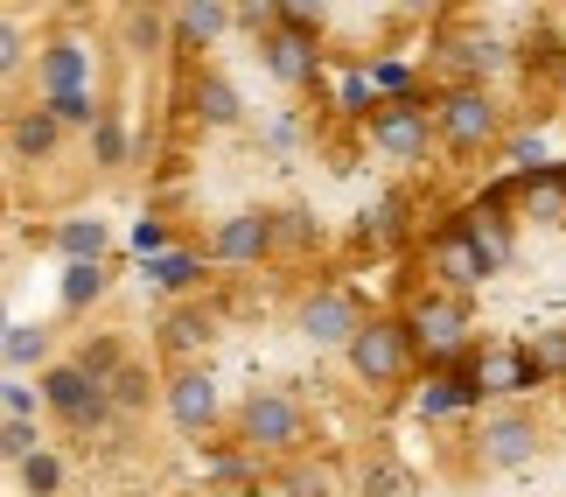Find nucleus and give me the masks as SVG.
Returning <instances> with one entry per match:
<instances>
[{
  "label": "nucleus",
  "mask_w": 566,
  "mask_h": 497,
  "mask_svg": "<svg viewBox=\"0 0 566 497\" xmlns=\"http://www.w3.org/2000/svg\"><path fill=\"white\" fill-rule=\"evenodd\" d=\"M0 336H8V309H0Z\"/></svg>",
  "instance_id": "obj_38"
},
{
  "label": "nucleus",
  "mask_w": 566,
  "mask_h": 497,
  "mask_svg": "<svg viewBox=\"0 0 566 497\" xmlns=\"http://www.w3.org/2000/svg\"><path fill=\"white\" fill-rule=\"evenodd\" d=\"M343 351H350V372L364 385H391V379H406V364H412V336H406V322H364Z\"/></svg>",
  "instance_id": "obj_1"
},
{
  "label": "nucleus",
  "mask_w": 566,
  "mask_h": 497,
  "mask_svg": "<svg viewBox=\"0 0 566 497\" xmlns=\"http://www.w3.org/2000/svg\"><path fill=\"white\" fill-rule=\"evenodd\" d=\"M238 427H245L252 448H301V435H308V421H301V406L287 393H252Z\"/></svg>",
  "instance_id": "obj_3"
},
{
  "label": "nucleus",
  "mask_w": 566,
  "mask_h": 497,
  "mask_svg": "<svg viewBox=\"0 0 566 497\" xmlns=\"http://www.w3.org/2000/svg\"><path fill=\"white\" fill-rule=\"evenodd\" d=\"M525 358H532V372H538V379H546V372H566V330H546Z\"/></svg>",
  "instance_id": "obj_29"
},
{
  "label": "nucleus",
  "mask_w": 566,
  "mask_h": 497,
  "mask_svg": "<svg viewBox=\"0 0 566 497\" xmlns=\"http://www.w3.org/2000/svg\"><path fill=\"white\" fill-rule=\"evenodd\" d=\"M147 280H155V288H196L203 267H196V252H155L147 259Z\"/></svg>",
  "instance_id": "obj_21"
},
{
  "label": "nucleus",
  "mask_w": 566,
  "mask_h": 497,
  "mask_svg": "<svg viewBox=\"0 0 566 497\" xmlns=\"http://www.w3.org/2000/svg\"><path fill=\"white\" fill-rule=\"evenodd\" d=\"M469 372H475V393H525V385H538L525 351H483Z\"/></svg>",
  "instance_id": "obj_12"
},
{
  "label": "nucleus",
  "mask_w": 566,
  "mask_h": 497,
  "mask_svg": "<svg viewBox=\"0 0 566 497\" xmlns=\"http://www.w3.org/2000/svg\"><path fill=\"white\" fill-rule=\"evenodd\" d=\"M196 113H203L210 126H238L245 105H238V92H231L224 77H196Z\"/></svg>",
  "instance_id": "obj_18"
},
{
  "label": "nucleus",
  "mask_w": 566,
  "mask_h": 497,
  "mask_svg": "<svg viewBox=\"0 0 566 497\" xmlns=\"http://www.w3.org/2000/svg\"><path fill=\"white\" fill-rule=\"evenodd\" d=\"M35 448H42L35 421H0V456H8V463H29Z\"/></svg>",
  "instance_id": "obj_28"
},
{
  "label": "nucleus",
  "mask_w": 566,
  "mask_h": 497,
  "mask_svg": "<svg viewBox=\"0 0 566 497\" xmlns=\"http://www.w3.org/2000/svg\"><path fill=\"white\" fill-rule=\"evenodd\" d=\"M371 141L385 147L391 162H420V155H427V113H420L412 99H391V105H378Z\"/></svg>",
  "instance_id": "obj_6"
},
{
  "label": "nucleus",
  "mask_w": 566,
  "mask_h": 497,
  "mask_svg": "<svg viewBox=\"0 0 566 497\" xmlns=\"http://www.w3.org/2000/svg\"><path fill=\"white\" fill-rule=\"evenodd\" d=\"M168 421H176L182 435H203V427L217 421V379L196 372V364L168 379Z\"/></svg>",
  "instance_id": "obj_7"
},
{
  "label": "nucleus",
  "mask_w": 566,
  "mask_h": 497,
  "mask_svg": "<svg viewBox=\"0 0 566 497\" xmlns=\"http://www.w3.org/2000/svg\"><path fill=\"white\" fill-rule=\"evenodd\" d=\"M454 56H462V71H496V63H504V50H496L490 35H469V42H454Z\"/></svg>",
  "instance_id": "obj_30"
},
{
  "label": "nucleus",
  "mask_w": 566,
  "mask_h": 497,
  "mask_svg": "<svg viewBox=\"0 0 566 497\" xmlns=\"http://www.w3.org/2000/svg\"><path fill=\"white\" fill-rule=\"evenodd\" d=\"M532 456H538V427H532L525 414L483 421V463H490V469H525Z\"/></svg>",
  "instance_id": "obj_9"
},
{
  "label": "nucleus",
  "mask_w": 566,
  "mask_h": 497,
  "mask_svg": "<svg viewBox=\"0 0 566 497\" xmlns=\"http://www.w3.org/2000/svg\"><path fill=\"white\" fill-rule=\"evenodd\" d=\"M42 113H50L56 126H92L105 105H98L92 92H56V99H42Z\"/></svg>",
  "instance_id": "obj_24"
},
{
  "label": "nucleus",
  "mask_w": 566,
  "mask_h": 497,
  "mask_svg": "<svg viewBox=\"0 0 566 497\" xmlns=\"http://www.w3.org/2000/svg\"><path fill=\"white\" fill-rule=\"evenodd\" d=\"M357 330H364V309H357L350 288H322V294H308V309H301V336L308 343H350Z\"/></svg>",
  "instance_id": "obj_4"
},
{
  "label": "nucleus",
  "mask_w": 566,
  "mask_h": 497,
  "mask_svg": "<svg viewBox=\"0 0 566 497\" xmlns=\"http://www.w3.org/2000/svg\"><path fill=\"white\" fill-rule=\"evenodd\" d=\"M266 71H273L280 84H308V77H315V42L294 35V29H280V35L266 42Z\"/></svg>",
  "instance_id": "obj_15"
},
{
  "label": "nucleus",
  "mask_w": 566,
  "mask_h": 497,
  "mask_svg": "<svg viewBox=\"0 0 566 497\" xmlns=\"http://www.w3.org/2000/svg\"><path fill=\"white\" fill-rule=\"evenodd\" d=\"M553 210H566V183L559 176H546V183L532 189V218H553Z\"/></svg>",
  "instance_id": "obj_33"
},
{
  "label": "nucleus",
  "mask_w": 566,
  "mask_h": 497,
  "mask_svg": "<svg viewBox=\"0 0 566 497\" xmlns=\"http://www.w3.org/2000/svg\"><path fill=\"white\" fill-rule=\"evenodd\" d=\"M433 267H441V280H448V294H462V288H475V280H483V259H475V246H469V231H448V239L433 246Z\"/></svg>",
  "instance_id": "obj_16"
},
{
  "label": "nucleus",
  "mask_w": 566,
  "mask_h": 497,
  "mask_svg": "<svg viewBox=\"0 0 566 497\" xmlns=\"http://www.w3.org/2000/svg\"><path fill=\"white\" fill-rule=\"evenodd\" d=\"M273 497H280V490H273Z\"/></svg>",
  "instance_id": "obj_39"
},
{
  "label": "nucleus",
  "mask_w": 566,
  "mask_h": 497,
  "mask_svg": "<svg viewBox=\"0 0 566 497\" xmlns=\"http://www.w3.org/2000/svg\"><path fill=\"white\" fill-rule=\"evenodd\" d=\"M203 336H210V322H203V315H189V309H176V315L161 322V343H168L176 358H189V351H196Z\"/></svg>",
  "instance_id": "obj_26"
},
{
  "label": "nucleus",
  "mask_w": 566,
  "mask_h": 497,
  "mask_svg": "<svg viewBox=\"0 0 566 497\" xmlns=\"http://www.w3.org/2000/svg\"><path fill=\"white\" fill-rule=\"evenodd\" d=\"M441 134H448L454 147H490V141H496V105H490V92H475V84L448 92V99H441Z\"/></svg>",
  "instance_id": "obj_5"
},
{
  "label": "nucleus",
  "mask_w": 566,
  "mask_h": 497,
  "mask_svg": "<svg viewBox=\"0 0 566 497\" xmlns=\"http://www.w3.org/2000/svg\"><path fill=\"white\" fill-rule=\"evenodd\" d=\"M35 71H42V99L84 92V77H92V50H84V42H50V50L35 56Z\"/></svg>",
  "instance_id": "obj_10"
},
{
  "label": "nucleus",
  "mask_w": 566,
  "mask_h": 497,
  "mask_svg": "<svg viewBox=\"0 0 566 497\" xmlns=\"http://www.w3.org/2000/svg\"><path fill=\"white\" fill-rule=\"evenodd\" d=\"M406 336H420L427 351H454V343L469 336V309H462V294H427L420 309H412Z\"/></svg>",
  "instance_id": "obj_8"
},
{
  "label": "nucleus",
  "mask_w": 566,
  "mask_h": 497,
  "mask_svg": "<svg viewBox=\"0 0 566 497\" xmlns=\"http://www.w3.org/2000/svg\"><path fill=\"white\" fill-rule=\"evenodd\" d=\"M21 56H29V35H21L8 14H0V77H14V71H21Z\"/></svg>",
  "instance_id": "obj_31"
},
{
  "label": "nucleus",
  "mask_w": 566,
  "mask_h": 497,
  "mask_svg": "<svg viewBox=\"0 0 566 497\" xmlns=\"http://www.w3.org/2000/svg\"><path fill=\"white\" fill-rule=\"evenodd\" d=\"M35 400L50 406L63 427H98L105 414H113V406H105V393L77 372V364H50V372H42V385H35Z\"/></svg>",
  "instance_id": "obj_2"
},
{
  "label": "nucleus",
  "mask_w": 566,
  "mask_h": 497,
  "mask_svg": "<svg viewBox=\"0 0 566 497\" xmlns=\"http://www.w3.org/2000/svg\"><path fill=\"white\" fill-rule=\"evenodd\" d=\"M105 246H113V231L98 218H63L56 225V252L71 259V267H105Z\"/></svg>",
  "instance_id": "obj_14"
},
{
  "label": "nucleus",
  "mask_w": 566,
  "mask_h": 497,
  "mask_svg": "<svg viewBox=\"0 0 566 497\" xmlns=\"http://www.w3.org/2000/svg\"><path fill=\"white\" fill-rule=\"evenodd\" d=\"M0 358H8V364H42V358H50V330H42V322H8Z\"/></svg>",
  "instance_id": "obj_19"
},
{
  "label": "nucleus",
  "mask_w": 566,
  "mask_h": 497,
  "mask_svg": "<svg viewBox=\"0 0 566 497\" xmlns=\"http://www.w3.org/2000/svg\"><path fill=\"white\" fill-rule=\"evenodd\" d=\"M134 252H140V259H155V252H168V225H155V218H140V225H134Z\"/></svg>",
  "instance_id": "obj_35"
},
{
  "label": "nucleus",
  "mask_w": 566,
  "mask_h": 497,
  "mask_svg": "<svg viewBox=\"0 0 566 497\" xmlns=\"http://www.w3.org/2000/svg\"><path fill=\"white\" fill-rule=\"evenodd\" d=\"M168 21L182 29V42H210V35H224V29H231V8H176Z\"/></svg>",
  "instance_id": "obj_22"
},
{
  "label": "nucleus",
  "mask_w": 566,
  "mask_h": 497,
  "mask_svg": "<svg viewBox=\"0 0 566 497\" xmlns=\"http://www.w3.org/2000/svg\"><path fill=\"white\" fill-rule=\"evenodd\" d=\"M105 294V267H63V309H92V301Z\"/></svg>",
  "instance_id": "obj_23"
},
{
  "label": "nucleus",
  "mask_w": 566,
  "mask_h": 497,
  "mask_svg": "<svg viewBox=\"0 0 566 497\" xmlns=\"http://www.w3.org/2000/svg\"><path fill=\"white\" fill-rule=\"evenodd\" d=\"M92 155H98V168H119L126 162V126H119V113H98L92 120Z\"/></svg>",
  "instance_id": "obj_25"
},
{
  "label": "nucleus",
  "mask_w": 566,
  "mask_h": 497,
  "mask_svg": "<svg viewBox=\"0 0 566 497\" xmlns=\"http://www.w3.org/2000/svg\"><path fill=\"white\" fill-rule=\"evenodd\" d=\"M469 400H475V372H448V379H433L420 393V414L441 421V414H454V406H469Z\"/></svg>",
  "instance_id": "obj_17"
},
{
  "label": "nucleus",
  "mask_w": 566,
  "mask_h": 497,
  "mask_svg": "<svg viewBox=\"0 0 566 497\" xmlns=\"http://www.w3.org/2000/svg\"><path fill=\"white\" fill-rule=\"evenodd\" d=\"M511 162H517V168H546V147H538L532 134H517V141H511Z\"/></svg>",
  "instance_id": "obj_37"
},
{
  "label": "nucleus",
  "mask_w": 566,
  "mask_h": 497,
  "mask_svg": "<svg viewBox=\"0 0 566 497\" xmlns=\"http://www.w3.org/2000/svg\"><path fill=\"white\" fill-rule=\"evenodd\" d=\"M14 469H21V490H29V497H56L63 490V456H56V448H35V456L14 463Z\"/></svg>",
  "instance_id": "obj_20"
},
{
  "label": "nucleus",
  "mask_w": 566,
  "mask_h": 497,
  "mask_svg": "<svg viewBox=\"0 0 566 497\" xmlns=\"http://www.w3.org/2000/svg\"><path fill=\"white\" fill-rule=\"evenodd\" d=\"M8 147H14V162H50L56 147H63V126H56L50 113H42V105H29V113H14Z\"/></svg>",
  "instance_id": "obj_13"
},
{
  "label": "nucleus",
  "mask_w": 566,
  "mask_h": 497,
  "mask_svg": "<svg viewBox=\"0 0 566 497\" xmlns=\"http://www.w3.org/2000/svg\"><path fill=\"white\" fill-rule=\"evenodd\" d=\"M280 497H336V469H329V463H315V469L301 463L294 477H287V490H280Z\"/></svg>",
  "instance_id": "obj_27"
},
{
  "label": "nucleus",
  "mask_w": 566,
  "mask_h": 497,
  "mask_svg": "<svg viewBox=\"0 0 566 497\" xmlns=\"http://www.w3.org/2000/svg\"><path fill=\"white\" fill-rule=\"evenodd\" d=\"M273 246V218H259V210H245V218H224L217 225V259H224V267H245V259H259Z\"/></svg>",
  "instance_id": "obj_11"
},
{
  "label": "nucleus",
  "mask_w": 566,
  "mask_h": 497,
  "mask_svg": "<svg viewBox=\"0 0 566 497\" xmlns=\"http://www.w3.org/2000/svg\"><path fill=\"white\" fill-rule=\"evenodd\" d=\"M0 406H8L14 421H29L35 414V393H29V385H0Z\"/></svg>",
  "instance_id": "obj_36"
},
{
  "label": "nucleus",
  "mask_w": 566,
  "mask_h": 497,
  "mask_svg": "<svg viewBox=\"0 0 566 497\" xmlns=\"http://www.w3.org/2000/svg\"><path fill=\"white\" fill-rule=\"evenodd\" d=\"M273 239H287V246H308V239H315L308 210H287V218H273Z\"/></svg>",
  "instance_id": "obj_34"
},
{
  "label": "nucleus",
  "mask_w": 566,
  "mask_h": 497,
  "mask_svg": "<svg viewBox=\"0 0 566 497\" xmlns=\"http://www.w3.org/2000/svg\"><path fill=\"white\" fill-rule=\"evenodd\" d=\"M364 497H406V469H399V463L364 469Z\"/></svg>",
  "instance_id": "obj_32"
}]
</instances>
